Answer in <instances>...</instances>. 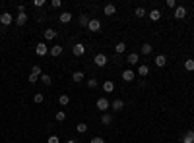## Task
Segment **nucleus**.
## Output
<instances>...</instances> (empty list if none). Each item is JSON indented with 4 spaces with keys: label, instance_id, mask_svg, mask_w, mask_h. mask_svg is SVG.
Listing matches in <instances>:
<instances>
[{
    "label": "nucleus",
    "instance_id": "obj_1",
    "mask_svg": "<svg viewBox=\"0 0 194 143\" xmlns=\"http://www.w3.org/2000/svg\"><path fill=\"white\" fill-rule=\"evenodd\" d=\"M47 52H49L47 43H37V45H35V54H37V56H45Z\"/></svg>",
    "mask_w": 194,
    "mask_h": 143
},
{
    "label": "nucleus",
    "instance_id": "obj_2",
    "mask_svg": "<svg viewBox=\"0 0 194 143\" xmlns=\"http://www.w3.org/2000/svg\"><path fill=\"white\" fill-rule=\"evenodd\" d=\"M14 21V16L12 14H8V12H4V14H0V23H2L4 27H8L10 23Z\"/></svg>",
    "mask_w": 194,
    "mask_h": 143
},
{
    "label": "nucleus",
    "instance_id": "obj_3",
    "mask_svg": "<svg viewBox=\"0 0 194 143\" xmlns=\"http://www.w3.org/2000/svg\"><path fill=\"white\" fill-rule=\"evenodd\" d=\"M107 108H111V103L107 101L105 97H101V99H97V110H101V112H105Z\"/></svg>",
    "mask_w": 194,
    "mask_h": 143
},
{
    "label": "nucleus",
    "instance_id": "obj_4",
    "mask_svg": "<svg viewBox=\"0 0 194 143\" xmlns=\"http://www.w3.org/2000/svg\"><path fill=\"white\" fill-rule=\"evenodd\" d=\"M93 62H95V66H97V68H103L105 64H107V56H105L103 52H99V54H95V58H93Z\"/></svg>",
    "mask_w": 194,
    "mask_h": 143
},
{
    "label": "nucleus",
    "instance_id": "obj_5",
    "mask_svg": "<svg viewBox=\"0 0 194 143\" xmlns=\"http://www.w3.org/2000/svg\"><path fill=\"white\" fill-rule=\"evenodd\" d=\"M88 29L91 33H97L99 29H101V21L99 19H89V23H88Z\"/></svg>",
    "mask_w": 194,
    "mask_h": 143
},
{
    "label": "nucleus",
    "instance_id": "obj_6",
    "mask_svg": "<svg viewBox=\"0 0 194 143\" xmlns=\"http://www.w3.org/2000/svg\"><path fill=\"white\" fill-rule=\"evenodd\" d=\"M72 52H74V56H84L85 54V47L82 45V43H76V45L72 47Z\"/></svg>",
    "mask_w": 194,
    "mask_h": 143
},
{
    "label": "nucleus",
    "instance_id": "obj_7",
    "mask_svg": "<svg viewBox=\"0 0 194 143\" xmlns=\"http://www.w3.org/2000/svg\"><path fill=\"white\" fill-rule=\"evenodd\" d=\"M153 62H155V66H157V68H163L165 64H167V56H165V54H157Z\"/></svg>",
    "mask_w": 194,
    "mask_h": 143
},
{
    "label": "nucleus",
    "instance_id": "obj_8",
    "mask_svg": "<svg viewBox=\"0 0 194 143\" xmlns=\"http://www.w3.org/2000/svg\"><path fill=\"white\" fill-rule=\"evenodd\" d=\"M175 18L177 19L186 18V8H184V6H177V8H175Z\"/></svg>",
    "mask_w": 194,
    "mask_h": 143
},
{
    "label": "nucleus",
    "instance_id": "obj_9",
    "mask_svg": "<svg viewBox=\"0 0 194 143\" xmlns=\"http://www.w3.org/2000/svg\"><path fill=\"white\" fill-rule=\"evenodd\" d=\"M123 80H124V81H134V80H136V74H134L132 70H124V72H123Z\"/></svg>",
    "mask_w": 194,
    "mask_h": 143
},
{
    "label": "nucleus",
    "instance_id": "obj_10",
    "mask_svg": "<svg viewBox=\"0 0 194 143\" xmlns=\"http://www.w3.org/2000/svg\"><path fill=\"white\" fill-rule=\"evenodd\" d=\"M58 21H60V23H70V21H72V14L70 12H62L58 16Z\"/></svg>",
    "mask_w": 194,
    "mask_h": 143
},
{
    "label": "nucleus",
    "instance_id": "obj_11",
    "mask_svg": "<svg viewBox=\"0 0 194 143\" xmlns=\"http://www.w3.org/2000/svg\"><path fill=\"white\" fill-rule=\"evenodd\" d=\"M103 12H105V16H114V14H117V6L114 4H107L103 8Z\"/></svg>",
    "mask_w": 194,
    "mask_h": 143
},
{
    "label": "nucleus",
    "instance_id": "obj_12",
    "mask_svg": "<svg viewBox=\"0 0 194 143\" xmlns=\"http://www.w3.org/2000/svg\"><path fill=\"white\" fill-rule=\"evenodd\" d=\"M111 108L119 112V110H123V108H124V103H123V101H120V99H114V101L111 103Z\"/></svg>",
    "mask_w": 194,
    "mask_h": 143
},
{
    "label": "nucleus",
    "instance_id": "obj_13",
    "mask_svg": "<svg viewBox=\"0 0 194 143\" xmlns=\"http://www.w3.org/2000/svg\"><path fill=\"white\" fill-rule=\"evenodd\" d=\"M183 143H194V130H188L183 135Z\"/></svg>",
    "mask_w": 194,
    "mask_h": 143
},
{
    "label": "nucleus",
    "instance_id": "obj_14",
    "mask_svg": "<svg viewBox=\"0 0 194 143\" xmlns=\"http://www.w3.org/2000/svg\"><path fill=\"white\" fill-rule=\"evenodd\" d=\"M16 23H18V27L25 25L27 23V14H18V16H16Z\"/></svg>",
    "mask_w": 194,
    "mask_h": 143
},
{
    "label": "nucleus",
    "instance_id": "obj_15",
    "mask_svg": "<svg viewBox=\"0 0 194 143\" xmlns=\"http://www.w3.org/2000/svg\"><path fill=\"white\" fill-rule=\"evenodd\" d=\"M49 51H51V56H54V58H56V56L62 54V45H54V47L49 48Z\"/></svg>",
    "mask_w": 194,
    "mask_h": 143
},
{
    "label": "nucleus",
    "instance_id": "obj_16",
    "mask_svg": "<svg viewBox=\"0 0 194 143\" xmlns=\"http://www.w3.org/2000/svg\"><path fill=\"white\" fill-rule=\"evenodd\" d=\"M103 91H105V93H113V91H114V81L107 80V81L103 83Z\"/></svg>",
    "mask_w": 194,
    "mask_h": 143
},
{
    "label": "nucleus",
    "instance_id": "obj_17",
    "mask_svg": "<svg viewBox=\"0 0 194 143\" xmlns=\"http://www.w3.org/2000/svg\"><path fill=\"white\" fill-rule=\"evenodd\" d=\"M138 60H140V56L136 54V52H130V54H128V64H130V66H136V64H138Z\"/></svg>",
    "mask_w": 194,
    "mask_h": 143
},
{
    "label": "nucleus",
    "instance_id": "obj_18",
    "mask_svg": "<svg viewBox=\"0 0 194 143\" xmlns=\"http://www.w3.org/2000/svg\"><path fill=\"white\" fill-rule=\"evenodd\" d=\"M148 16H149V19H152V21H159L161 19V12L159 10H152Z\"/></svg>",
    "mask_w": 194,
    "mask_h": 143
},
{
    "label": "nucleus",
    "instance_id": "obj_19",
    "mask_svg": "<svg viewBox=\"0 0 194 143\" xmlns=\"http://www.w3.org/2000/svg\"><path fill=\"white\" fill-rule=\"evenodd\" d=\"M114 51H117V54H123L124 51H126V43H123V41H119L117 45H114Z\"/></svg>",
    "mask_w": 194,
    "mask_h": 143
},
{
    "label": "nucleus",
    "instance_id": "obj_20",
    "mask_svg": "<svg viewBox=\"0 0 194 143\" xmlns=\"http://www.w3.org/2000/svg\"><path fill=\"white\" fill-rule=\"evenodd\" d=\"M43 37H45V41H53L56 37V31L54 29H47L45 33H43Z\"/></svg>",
    "mask_w": 194,
    "mask_h": 143
},
{
    "label": "nucleus",
    "instance_id": "obj_21",
    "mask_svg": "<svg viewBox=\"0 0 194 143\" xmlns=\"http://www.w3.org/2000/svg\"><path fill=\"white\" fill-rule=\"evenodd\" d=\"M138 74H140L142 77H146V76L149 74V66H146V64H142V66L138 68Z\"/></svg>",
    "mask_w": 194,
    "mask_h": 143
},
{
    "label": "nucleus",
    "instance_id": "obj_22",
    "mask_svg": "<svg viewBox=\"0 0 194 143\" xmlns=\"http://www.w3.org/2000/svg\"><path fill=\"white\" fill-rule=\"evenodd\" d=\"M72 80H74L76 83H80L84 80V72H74V74H72Z\"/></svg>",
    "mask_w": 194,
    "mask_h": 143
},
{
    "label": "nucleus",
    "instance_id": "obj_23",
    "mask_svg": "<svg viewBox=\"0 0 194 143\" xmlns=\"http://www.w3.org/2000/svg\"><path fill=\"white\" fill-rule=\"evenodd\" d=\"M43 101H45V97H43V93H35V95H33V103H35V104H41Z\"/></svg>",
    "mask_w": 194,
    "mask_h": 143
},
{
    "label": "nucleus",
    "instance_id": "obj_24",
    "mask_svg": "<svg viewBox=\"0 0 194 143\" xmlns=\"http://www.w3.org/2000/svg\"><path fill=\"white\" fill-rule=\"evenodd\" d=\"M152 51H153L152 45H148V43H144V45H142V52L144 54H152Z\"/></svg>",
    "mask_w": 194,
    "mask_h": 143
},
{
    "label": "nucleus",
    "instance_id": "obj_25",
    "mask_svg": "<svg viewBox=\"0 0 194 143\" xmlns=\"http://www.w3.org/2000/svg\"><path fill=\"white\" fill-rule=\"evenodd\" d=\"M54 118H56V122H64L66 120V112H62V110H58L54 114Z\"/></svg>",
    "mask_w": 194,
    "mask_h": 143
},
{
    "label": "nucleus",
    "instance_id": "obj_26",
    "mask_svg": "<svg viewBox=\"0 0 194 143\" xmlns=\"http://www.w3.org/2000/svg\"><path fill=\"white\" fill-rule=\"evenodd\" d=\"M134 14H136V18H144V16H148V14H146V10H144L142 6H138V8L134 10Z\"/></svg>",
    "mask_w": 194,
    "mask_h": 143
},
{
    "label": "nucleus",
    "instance_id": "obj_27",
    "mask_svg": "<svg viewBox=\"0 0 194 143\" xmlns=\"http://www.w3.org/2000/svg\"><path fill=\"white\" fill-rule=\"evenodd\" d=\"M76 132H78V133H85V132H88V124H84V122L78 124V126H76Z\"/></svg>",
    "mask_w": 194,
    "mask_h": 143
},
{
    "label": "nucleus",
    "instance_id": "obj_28",
    "mask_svg": "<svg viewBox=\"0 0 194 143\" xmlns=\"http://www.w3.org/2000/svg\"><path fill=\"white\" fill-rule=\"evenodd\" d=\"M88 23H89V18L82 14V16H80V27H88Z\"/></svg>",
    "mask_w": 194,
    "mask_h": 143
},
{
    "label": "nucleus",
    "instance_id": "obj_29",
    "mask_svg": "<svg viewBox=\"0 0 194 143\" xmlns=\"http://www.w3.org/2000/svg\"><path fill=\"white\" fill-rule=\"evenodd\" d=\"M58 103H60L62 106H66V104L70 103V97H68V95H60V97H58Z\"/></svg>",
    "mask_w": 194,
    "mask_h": 143
},
{
    "label": "nucleus",
    "instance_id": "obj_30",
    "mask_svg": "<svg viewBox=\"0 0 194 143\" xmlns=\"http://www.w3.org/2000/svg\"><path fill=\"white\" fill-rule=\"evenodd\" d=\"M184 70H188V72L194 70V60H192V58H188V60L184 62Z\"/></svg>",
    "mask_w": 194,
    "mask_h": 143
},
{
    "label": "nucleus",
    "instance_id": "obj_31",
    "mask_svg": "<svg viewBox=\"0 0 194 143\" xmlns=\"http://www.w3.org/2000/svg\"><path fill=\"white\" fill-rule=\"evenodd\" d=\"M41 81L45 83V85H51L53 80H51V76H49V74H41Z\"/></svg>",
    "mask_w": 194,
    "mask_h": 143
},
{
    "label": "nucleus",
    "instance_id": "obj_32",
    "mask_svg": "<svg viewBox=\"0 0 194 143\" xmlns=\"http://www.w3.org/2000/svg\"><path fill=\"white\" fill-rule=\"evenodd\" d=\"M101 122H103V124H111V122H113V116H111V114H103Z\"/></svg>",
    "mask_w": 194,
    "mask_h": 143
},
{
    "label": "nucleus",
    "instance_id": "obj_33",
    "mask_svg": "<svg viewBox=\"0 0 194 143\" xmlns=\"http://www.w3.org/2000/svg\"><path fill=\"white\" fill-rule=\"evenodd\" d=\"M88 87H91V89L97 87V80H95V77H89V80H88Z\"/></svg>",
    "mask_w": 194,
    "mask_h": 143
},
{
    "label": "nucleus",
    "instance_id": "obj_34",
    "mask_svg": "<svg viewBox=\"0 0 194 143\" xmlns=\"http://www.w3.org/2000/svg\"><path fill=\"white\" fill-rule=\"evenodd\" d=\"M31 74L37 76V77H41V68H39V66H33V68H31Z\"/></svg>",
    "mask_w": 194,
    "mask_h": 143
},
{
    "label": "nucleus",
    "instance_id": "obj_35",
    "mask_svg": "<svg viewBox=\"0 0 194 143\" xmlns=\"http://www.w3.org/2000/svg\"><path fill=\"white\" fill-rule=\"evenodd\" d=\"M47 143H60V139L56 137V135H49V139H47Z\"/></svg>",
    "mask_w": 194,
    "mask_h": 143
},
{
    "label": "nucleus",
    "instance_id": "obj_36",
    "mask_svg": "<svg viewBox=\"0 0 194 143\" xmlns=\"http://www.w3.org/2000/svg\"><path fill=\"white\" fill-rule=\"evenodd\" d=\"M33 6L35 8H41V6H45V0H33Z\"/></svg>",
    "mask_w": 194,
    "mask_h": 143
},
{
    "label": "nucleus",
    "instance_id": "obj_37",
    "mask_svg": "<svg viewBox=\"0 0 194 143\" xmlns=\"http://www.w3.org/2000/svg\"><path fill=\"white\" fill-rule=\"evenodd\" d=\"M37 80H39V77H37V76H33V74H29V77H27V81H29V83H35Z\"/></svg>",
    "mask_w": 194,
    "mask_h": 143
},
{
    "label": "nucleus",
    "instance_id": "obj_38",
    "mask_svg": "<svg viewBox=\"0 0 194 143\" xmlns=\"http://www.w3.org/2000/svg\"><path fill=\"white\" fill-rule=\"evenodd\" d=\"M60 0H53V2H51V6H53V8H60Z\"/></svg>",
    "mask_w": 194,
    "mask_h": 143
},
{
    "label": "nucleus",
    "instance_id": "obj_39",
    "mask_svg": "<svg viewBox=\"0 0 194 143\" xmlns=\"http://www.w3.org/2000/svg\"><path fill=\"white\" fill-rule=\"evenodd\" d=\"M167 8H177V4H175V0H167Z\"/></svg>",
    "mask_w": 194,
    "mask_h": 143
},
{
    "label": "nucleus",
    "instance_id": "obj_40",
    "mask_svg": "<svg viewBox=\"0 0 194 143\" xmlns=\"http://www.w3.org/2000/svg\"><path fill=\"white\" fill-rule=\"evenodd\" d=\"M91 143H105V139H103V137H93Z\"/></svg>",
    "mask_w": 194,
    "mask_h": 143
},
{
    "label": "nucleus",
    "instance_id": "obj_41",
    "mask_svg": "<svg viewBox=\"0 0 194 143\" xmlns=\"http://www.w3.org/2000/svg\"><path fill=\"white\" fill-rule=\"evenodd\" d=\"M18 14H25V6H24V4L18 6Z\"/></svg>",
    "mask_w": 194,
    "mask_h": 143
},
{
    "label": "nucleus",
    "instance_id": "obj_42",
    "mask_svg": "<svg viewBox=\"0 0 194 143\" xmlns=\"http://www.w3.org/2000/svg\"><path fill=\"white\" fill-rule=\"evenodd\" d=\"M66 143H76V141H66Z\"/></svg>",
    "mask_w": 194,
    "mask_h": 143
},
{
    "label": "nucleus",
    "instance_id": "obj_43",
    "mask_svg": "<svg viewBox=\"0 0 194 143\" xmlns=\"http://www.w3.org/2000/svg\"><path fill=\"white\" fill-rule=\"evenodd\" d=\"M0 118H2V114H0Z\"/></svg>",
    "mask_w": 194,
    "mask_h": 143
}]
</instances>
